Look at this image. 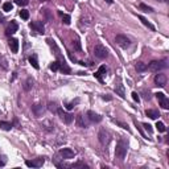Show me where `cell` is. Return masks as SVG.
Masks as SVG:
<instances>
[{"label": "cell", "instance_id": "cell-1", "mask_svg": "<svg viewBox=\"0 0 169 169\" xmlns=\"http://www.w3.org/2000/svg\"><path fill=\"white\" fill-rule=\"evenodd\" d=\"M127 149H128L127 141L120 139L116 144V148H115V157L119 160H124V157H126V155H127Z\"/></svg>", "mask_w": 169, "mask_h": 169}, {"label": "cell", "instance_id": "cell-2", "mask_svg": "<svg viewBox=\"0 0 169 169\" xmlns=\"http://www.w3.org/2000/svg\"><path fill=\"white\" fill-rule=\"evenodd\" d=\"M165 68H168L166 59H163V61H152L149 65L147 66V69H149L151 72H155V73H157L159 70H163Z\"/></svg>", "mask_w": 169, "mask_h": 169}, {"label": "cell", "instance_id": "cell-3", "mask_svg": "<svg viewBox=\"0 0 169 169\" xmlns=\"http://www.w3.org/2000/svg\"><path fill=\"white\" fill-rule=\"evenodd\" d=\"M94 55L99 59H104L108 57V50L102 44H97L94 48Z\"/></svg>", "mask_w": 169, "mask_h": 169}, {"label": "cell", "instance_id": "cell-4", "mask_svg": "<svg viewBox=\"0 0 169 169\" xmlns=\"http://www.w3.org/2000/svg\"><path fill=\"white\" fill-rule=\"evenodd\" d=\"M98 139H99V141H101L102 145H107V144L110 143V140H111V133L108 132L107 130L102 128V130L99 131V133H98Z\"/></svg>", "mask_w": 169, "mask_h": 169}, {"label": "cell", "instance_id": "cell-5", "mask_svg": "<svg viewBox=\"0 0 169 169\" xmlns=\"http://www.w3.org/2000/svg\"><path fill=\"white\" fill-rule=\"evenodd\" d=\"M57 114H58L59 119H61V120L64 122L65 124H70L73 122V119H74V115L69 114V112L64 111L62 108H58V110H57Z\"/></svg>", "mask_w": 169, "mask_h": 169}, {"label": "cell", "instance_id": "cell-6", "mask_svg": "<svg viewBox=\"0 0 169 169\" xmlns=\"http://www.w3.org/2000/svg\"><path fill=\"white\" fill-rule=\"evenodd\" d=\"M115 42H116L120 48L126 49V48H128V46H130L131 40L128 39L127 36H124V34H116V37H115Z\"/></svg>", "mask_w": 169, "mask_h": 169}, {"label": "cell", "instance_id": "cell-7", "mask_svg": "<svg viewBox=\"0 0 169 169\" xmlns=\"http://www.w3.org/2000/svg\"><path fill=\"white\" fill-rule=\"evenodd\" d=\"M45 163V160L42 157H39V159H33V160H26L25 161V165L29 166V168H41Z\"/></svg>", "mask_w": 169, "mask_h": 169}, {"label": "cell", "instance_id": "cell-8", "mask_svg": "<svg viewBox=\"0 0 169 169\" xmlns=\"http://www.w3.org/2000/svg\"><path fill=\"white\" fill-rule=\"evenodd\" d=\"M156 98H157V101L160 102V106H161L164 110H168L169 108V101H168V98L165 97V94H164V93H157Z\"/></svg>", "mask_w": 169, "mask_h": 169}, {"label": "cell", "instance_id": "cell-9", "mask_svg": "<svg viewBox=\"0 0 169 169\" xmlns=\"http://www.w3.org/2000/svg\"><path fill=\"white\" fill-rule=\"evenodd\" d=\"M86 115H87V119L91 122V123H101L102 119H103L101 115L94 112V111H87V114Z\"/></svg>", "mask_w": 169, "mask_h": 169}, {"label": "cell", "instance_id": "cell-10", "mask_svg": "<svg viewBox=\"0 0 169 169\" xmlns=\"http://www.w3.org/2000/svg\"><path fill=\"white\" fill-rule=\"evenodd\" d=\"M166 81H168V78H166V75L163 74V73H159V74H156V77H155V83H156L157 86H160V87H164L166 84Z\"/></svg>", "mask_w": 169, "mask_h": 169}, {"label": "cell", "instance_id": "cell-11", "mask_svg": "<svg viewBox=\"0 0 169 169\" xmlns=\"http://www.w3.org/2000/svg\"><path fill=\"white\" fill-rule=\"evenodd\" d=\"M29 26L32 28L34 32L37 33H44L45 32V28H44V24H42V21H33V23L29 24Z\"/></svg>", "mask_w": 169, "mask_h": 169}, {"label": "cell", "instance_id": "cell-12", "mask_svg": "<svg viewBox=\"0 0 169 169\" xmlns=\"http://www.w3.org/2000/svg\"><path fill=\"white\" fill-rule=\"evenodd\" d=\"M59 155H61L64 159H73L74 157V151L70 149V148H62L61 151H59Z\"/></svg>", "mask_w": 169, "mask_h": 169}, {"label": "cell", "instance_id": "cell-13", "mask_svg": "<svg viewBox=\"0 0 169 169\" xmlns=\"http://www.w3.org/2000/svg\"><path fill=\"white\" fill-rule=\"evenodd\" d=\"M32 112L36 118H40L44 114V107H42V104L37 103V104H34V106H32Z\"/></svg>", "mask_w": 169, "mask_h": 169}, {"label": "cell", "instance_id": "cell-14", "mask_svg": "<svg viewBox=\"0 0 169 169\" xmlns=\"http://www.w3.org/2000/svg\"><path fill=\"white\" fill-rule=\"evenodd\" d=\"M41 127L44 128V130L49 131V132H52V131L54 130V122L50 120V119H46V120H44L41 123Z\"/></svg>", "mask_w": 169, "mask_h": 169}, {"label": "cell", "instance_id": "cell-15", "mask_svg": "<svg viewBox=\"0 0 169 169\" xmlns=\"http://www.w3.org/2000/svg\"><path fill=\"white\" fill-rule=\"evenodd\" d=\"M17 29H19V25H17L16 21H11L8 28H7V30H5V33L8 34V36H11V34H13V33H16Z\"/></svg>", "mask_w": 169, "mask_h": 169}, {"label": "cell", "instance_id": "cell-16", "mask_svg": "<svg viewBox=\"0 0 169 169\" xmlns=\"http://www.w3.org/2000/svg\"><path fill=\"white\" fill-rule=\"evenodd\" d=\"M106 72H107V69H106V66H104V65H102L101 68H99V70H98V72L94 74V75H95V78H98L101 82H103V75L106 74Z\"/></svg>", "mask_w": 169, "mask_h": 169}, {"label": "cell", "instance_id": "cell-17", "mask_svg": "<svg viewBox=\"0 0 169 169\" xmlns=\"http://www.w3.org/2000/svg\"><path fill=\"white\" fill-rule=\"evenodd\" d=\"M9 48L12 50V53L19 52V40L17 39H11L9 40Z\"/></svg>", "mask_w": 169, "mask_h": 169}, {"label": "cell", "instance_id": "cell-18", "mask_svg": "<svg viewBox=\"0 0 169 169\" xmlns=\"http://www.w3.org/2000/svg\"><path fill=\"white\" fill-rule=\"evenodd\" d=\"M115 93L120 98H126V90H124V86L122 83H118L116 86H115Z\"/></svg>", "mask_w": 169, "mask_h": 169}, {"label": "cell", "instance_id": "cell-19", "mask_svg": "<svg viewBox=\"0 0 169 169\" xmlns=\"http://www.w3.org/2000/svg\"><path fill=\"white\" fill-rule=\"evenodd\" d=\"M59 70H61L62 74H70L72 73V69L68 66V64H66L65 61L64 62H59Z\"/></svg>", "mask_w": 169, "mask_h": 169}, {"label": "cell", "instance_id": "cell-20", "mask_svg": "<svg viewBox=\"0 0 169 169\" xmlns=\"http://www.w3.org/2000/svg\"><path fill=\"white\" fill-rule=\"evenodd\" d=\"M75 122H77V126L81 127V128H87V123L84 122L83 115H78V116L75 118Z\"/></svg>", "mask_w": 169, "mask_h": 169}, {"label": "cell", "instance_id": "cell-21", "mask_svg": "<svg viewBox=\"0 0 169 169\" xmlns=\"http://www.w3.org/2000/svg\"><path fill=\"white\" fill-rule=\"evenodd\" d=\"M137 19H139V20H140V21H141V23H143V24H144V25H145V26H147V28H149V29H151V30H155V29H156V28H155V26H153V25H152V24H151V23H149V21H148V20H147V19H145V17H143V16H141V15H139V16H137Z\"/></svg>", "mask_w": 169, "mask_h": 169}, {"label": "cell", "instance_id": "cell-22", "mask_svg": "<svg viewBox=\"0 0 169 169\" xmlns=\"http://www.w3.org/2000/svg\"><path fill=\"white\" fill-rule=\"evenodd\" d=\"M29 64L34 69H40V65H39V61H37V55L36 54H32L29 57Z\"/></svg>", "mask_w": 169, "mask_h": 169}, {"label": "cell", "instance_id": "cell-23", "mask_svg": "<svg viewBox=\"0 0 169 169\" xmlns=\"http://www.w3.org/2000/svg\"><path fill=\"white\" fill-rule=\"evenodd\" d=\"M145 115H147V116H149L151 119H157V118L160 116V114L157 112L156 110H147L145 111Z\"/></svg>", "mask_w": 169, "mask_h": 169}, {"label": "cell", "instance_id": "cell-24", "mask_svg": "<svg viewBox=\"0 0 169 169\" xmlns=\"http://www.w3.org/2000/svg\"><path fill=\"white\" fill-rule=\"evenodd\" d=\"M33 84H34V79L30 78V77H29V78H28V79L25 81V83H24V89H25L26 91H29L30 89L33 87Z\"/></svg>", "mask_w": 169, "mask_h": 169}, {"label": "cell", "instance_id": "cell-25", "mask_svg": "<svg viewBox=\"0 0 169 169\" xmlns=\"http://www.w3.org/2000/svg\"><path fill=\"white\" fill-rule=\"evenodd\" d=\"M48 110L50 111V112H53V114H57L58 106H57V103H54V102H49L48 103Z\"/></svg>", "mask_w": 169, "mask_h": 169}, {"label": "cell", "instance_id": "cell-26", "mask_svg": "<svg viewBox=\"0 0 169 169\" xmlns=\"http://www.w3.org/2000/svg\"><path fill=\"white\" fill-rule=\"evenodd\" d=\"M135 68H136V70L139 73H143V72H145V70H147V65L144 64V62H137Z\"/></svg>", "mask_w": 169, "mask_h": 169}, {"label": "cell", "instance_id": "cell-27", "mask_svg": "<svg viewBox=\"0 0 169 169\" xmlns=\"http://www.w3.org/2000/svg\"><path fill=\"white\" fill-rule=\"evenodd\" d=\"M0 128L1 130H4V131H9L11 128H12V124L11 123H8V122H0Z\"/></svg>", "mask_w": 169, "mask_h": 169}, {"label": "cell", "instance_id": "cell-28", "mask_svg": "<svg viewBox=\"0 0 169 169\" xmlns=\"http://www.w3.org/2000/svg\"><path fill=\"white\" fill-rule=\"evenodd\" d=\"M139 8L141 11H144V12H153V8H152V7L147 5V4H144V3H140L139 4Z\"/></svg>", "mask_w": 169, "mask_h": 169}, {"label": "cell", "instance_id": "cell-29", "mask_svg": "<svg viewBox=\"0 0 169 169\" xmlns=\"http://www.w3.org/2000/svg\"><path fill=\"white\" fill-rule=\"evenodd\" d=\"M78 103H79V99H75V101H73V102H69V103H66L65 107L68 108V110H73V108L75 107V104H78Z\"/></svg>", "mask_w": 169, "mask_h": 169}, {"label": "cell", "instance_id": "cell-30", "mask_svg": "<svg viewBox=\"0 0 169 169\" xmlns=\"http://www.w3.org/2000/svg\"><path fill=\"white\" fill-rule=\"evenodd\" d=\"M112 122H114V123H116L118 124V126H120L122 127V128H124V130H127V131H128V132H130V127H128V124H126V123H123V122H119V120H116V119H114V120H112Z\"/></svg>", "mask_w": 169, "mask_h": 169}, {"label": "cell", "instance_id": "cell-31", "mask_svg": "<svg viewBox=\"0 0 169 169\" xmlns=\"http://www.w3.org/2000/svg\"><path fill=\"white\" fill-rule=\"evenodd\" d=\"M62 23L65 24V25H69V24L72 23V17L69 16V15H62Z\"/></svg>", "mask_w": 169, "mask_h": 169}, {"label": "cell", "instance_id": "cell-32", "mask_svg": "<svg viewBox=\"0 0 169 169\" xmlns=\"http://www.w3.org/2000/svg\"><path fill=\"white\" fill-rule=\"evenodd\" d=\"M20 17L23 20H28L29 19V12L26 9H23V11H20Z\"/></svg>", "mask_w": 169, "mask_h": 169}, {"label": "cell", "instance_id": "cell-33", "mask_svg": "<svg viewBox=\"0 0 169 169\" xmlns=\"http://www.w3.org/2000/svg\"><path fill=\"white\" fill-rule=\"evenodd\" d=\"M50 70H52V72H57V70H59V62L58 61L52 62V65H50Z\"/></svg>", "mask_w": 169, "mask_h": 169}, {"label": "cell", "instance_id": "cell-34", "mask_svg": "<svg viewBox=\"0 0 169 169\" xmlns=\"http://www.w3.org/2000/svg\"><path fill=\"white\" fill-rule=\"evenodd\" d=\"M13 5L12 3H4L3 4V11H5V12H9V11H12Z\"/></svg>", "mask_w": 169, "mask_h": 169}, {"label": "cell", "instance_id": "cell-35", "mask_svg": "<svg viewBox=\"0 0 169 169\" xmlns=\"http://www.w3.org/2000/svg\"><path fill=\"white\" fill-rule=\"evenodd\" d=\"M156 128L160 131V132H165V126H164L163 122H157V123H156Z\"/></svg>", "mask_w": 169, "mask_h": 169}, {"label": "cell", "instance_id": "cell-36", "mask_svg": "<svg viewBox=\"0 0 169 169\" xmlns=\"http://www.w3.org/2000/svg\"><path fill=\"white\" fill-rule=\"evenodd\" d=\"M15 3H16L17 5L25 7V5H28V3H29V0H15Z\"/></svg>", "mask_w": 169, "mask_h": 169}, {"label": "cell", "instance_id": "cell-37", "mask_svg": "<svg viewBox=\"0 0 169 169\" xmlns=\"http://www.w3.org/2000/svg\"><path fill=\"white\" fill-rule=\"evenodd\" d=\"M73 45H74V48L77 49V50H82V46H81V41H79L78 39H75V41L73 42Z\"/></svg>", "mask_w": 169, "mask_h": 169}, {"label": "cell", "instance_id": "cell-38", "mask_svg": "<svg viewBox=\"0 0 169 169\" xmlns=\"http://www.w3.org/2000/svg\"><path fill=\"white\" fill-rule=\"evenodd\" d=\"M72 168H78V166H81V168H89L86 164H83V163H75V164H73V165H70Z\"/></svg>", "mask_w": 169, "mask_h": 169}, {"label": "cell", "instance_id": "cell-39", "mask_svg": "<svg viewBox=\"0 0 169 169\" xmlns=\"http://www.w3.org/2000/svg\"><path fill=\"white\" fill-rule=\"evenodd\" d=\"M143 127H144V128H145V130L148 131V132H149V133H152V132H153V130H152V126H151V124H147V123H144V124H143Z\"/></svg>", "mask_w": 169, "mask_h": 169}, {"label": "cell", "instance_id": "cell-40", "mask_svg": "<svg viewBox=\"0 0 169 169\" xmlns=\"http://www.w3.org/2000/svg\"><path fill=\"white\" fill-rule=\"evenodd\" d=\"M133 123H135V126H136V127H137V130H139V132H140V133H141V135H143V137H145V139H148V137H147V136H145V133H144V132H143V130H141V128H140V127H139V124H137V122H136V120H133Z\"/></svg>", "mask_w": 169, "mask_h": 169}, {"label": "cell", "instance_id": "cell-41", "mask_svg": "<svg viewBox=\"0 0 169 169\" xmlns=\"http://www.w3.org/2000/svg\"><path fill=\"white\" fill-rule=\"evenodd\" d=\"M132 98H133V101L137 102V103L140 102V98H139V94H137V93H132Z\"/></svg>", "mask_w": 169, "mask_h": 169}, {"label": "cell", "instance_id": "cell-42", "mask_svg": "<svg viewBox=\"0 0 169 169\" xmlns=\"http://www.w3.org/2000/svg\"><path fill=\"white\" fill-rule=\"evenodd\" d=\"M7 164V160L4 156H0V166H4Z\"/></svg>", "mask_w": 169, "mask_h": 169}, {"label": "cell", "instance_id": "cell-43", "mask_svg": "<svg viewBox=\"0 0 169 169\" xmlns=\"http://www.w3.org/2000/svg\"><path fill=\"white\" fill-rule=\"evenodd\" d=\"M102 98H103L104 101H111V97H106V95H103Z\"/></svg>", "mask_w": 169, "mask_h": 169}, {"label": "cell", "instance_id": "cell-44", "mask_svg": "<svg viewBox=\"0 0 169 169\" xmlns=\"http://www.w3.org/2000/svg\"><path fill=\"white\" fill-rule=\"evenodd\" d=\"M3 20H4V16L0 13V23H3Z\"/></svg>", "mask_w": 169, "mask_h": 169}, {"label": "cell", "instance_id": "cell-45", "mask_svg": "<svg viewBox=\"0 0 169 169\" xmlns=\"http://www.w3.org/2000/svg\"><path fill=\"white\" fill-rule=\"evenodd\" d=\"M106 1H107L108 4H112V0H106Z\"/></svg>", "mask_w": 169, "mask_h": 169}, {"label": "cell", "instance_id": "cell-46", "mask_svg": "<svg viewBox=\"0 0 169 169\" xmlns=\"http://www.w3.org/2000/svg\"><path fill=\"white\" fill-rule=\"evenodd\" d=\"M160 1H168V0H160Z\"/></svg>", "mask_w": 169, "mask_h": 169}, {"label": "cell", "instance_id": "cell-47", "mask_svg": "<svg viewBox=\"0 0 169 169\" xmlns=\"http://www.w3.org/2000/svg\"><path fill=\"white\" fill-rule=\"evenodd\" d=\"M0 114H1V111H0Z\"/></svg>", "mask_w": 169, "mask_h": 169}]
</instances>
